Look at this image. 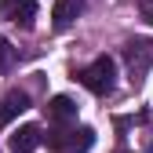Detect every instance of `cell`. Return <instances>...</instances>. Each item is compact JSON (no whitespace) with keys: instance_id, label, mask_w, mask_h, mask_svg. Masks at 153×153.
<instances>
[{"instance_id":"obj_1","label":"cell","mask_w":153,"mask_h":153,"mask_svg":"<svg viewBox=\"0 0 153 153\" xmlns=\"http://www.w3.org/2000/svg\"><path fill=\"white\" fill-rule=\"evenodd\" d=\"M120 55H124V66H128V80L139 88L146 80L149 66H153V40L149 36H135V40H128L120 48Z\"/></svg>"},{"instance_id":"obj_2","label":"cell","mask_w":153,"mask_h":153,"mask_svg":"<svg viewBox=\"0 0 153 153\" xmlns=\"http://www.w3.org/2000/svg\"><path fill=\"white\" fill-rule=\"evenodd\" d=\"M40 139L48 142V149H59V153H88L95 146V131L91 128H51Z\"/></svg>"},{"instance_id":"obj_3","label":"cell","mask_w":153,"mask_h":153,"mask_svg":"<svg viewBox=\"0 0 153 153\" xmlns=\"http://www.w3.org/2000/svg\"><path fill=\"white\" fill-rule=\"evenodd\" d=\"M76 80H80L91 95H109L113 84H117V66H113L109 55H99L91 66H84L80 73H76Z\"/></svg>"},{"instance_id":"obj_4","label":"cell","mask_w":153,"mask_h":153,"mask_svg":"<svg viewBox=\"0 0 153 153\" xmlns=\"http://www.w3.org/2000/svg\"><path fill=\"white\" fill-rule=\"evenodd\" d=\"M36 4L33 0H0V18H11V22H22L26 29L33 26Z\"/></svg>"},{"instance_id":"obj_5","label":"cell","mask_w":153,"mask_h":153,"mask_svg":"<svg viewBox=\"0 0 153 153\" xmlns=\"http://www.w3.org/2000/svg\"><path fill=\"white\" fill-rule=\"evenodd\" d=\"M26 109H29V95L18 91V88H11V91L4 95V102H0V128H7L18 113H26Z\"/></svg>"},{"instance_id":"obj_6","label":"cell","mask_w":153,"mask_h":153,"mask_svg":"<svg viewBox=\"0 0 153 153\" xmlns=\"http://www.w3.org/2000/svg\"><path fill=\"white\" fill-rule=\"evenodd\" d=\"M11 149L15 153H33L36 146H40V128H36V124H22V128H15L11 131Z\"/></svg>"},{"instance_id":"obj_7","label":"cell","mask_w":153,"mask_h":153,"mask_svg":"<svg viewBox=\"0 0 153 153\" xmlns=\"http://www.w3.org/2000/svg\"><path fill=\"white\" fill-rule=\"evenodd\" d=\"M80 7H84V0H55V7H51L55 29H69L76 22V15H80Z\"/></svg>"},{"instance_id":"obj_8","label":"cell","mask_w":153,"mask_h":153,"mask_svg":"<svg viewBox=\"0 0 153 153\" xmlns=\"http://www.w3.org/2000/svg\"><path fill=\"white\" fill-rule=\"evenodd\" d=\"M44 109H48V120H55V124H69V120H76V102L69 99V95H55Z\"/></svg>"},{"instance_id":"obj_9","label":"cell","mask_w":153,"mask_h":153,"mask_svg":"<svg viewBox=\"0 0 153 153\" xmlns=\"http://www.w3.org/2000/svg\"><path fill=\"white\" fill-rule=\"evenodd\" d=\"M11 62H15V48H11V40H4V36H0V73H7Z\"/></svg>"},{"instance_id":"obj_10","label":"cell","mask_w":153,"mask_h":153,"mask_svg":"<svg viewBox=\"0 0 153 153\" xmlns=\"http://www.w3.org/2000/svg\"><path fill=\"white\" fill-rule=\"evenodd\" d=\"M139 15H142L146 22L153 26V0H139Z\"/></svg>"},{"instance_id":"obj_11","label":"cell","mask_w":153,"mask_h":153,"mask_svg":"<svg viewBox=\"0 0 153 153\" xmlns=\"http://www.w3.org/2000/svg\"><path fill=\"white\" fill-rule=\"evenodd\" d=\"M117 153H124V149H117Z\"/></svg>"}]
</instances>
